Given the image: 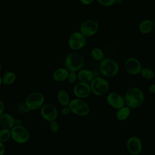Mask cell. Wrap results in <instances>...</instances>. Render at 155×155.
I'll return each mask as SVG.
<instances>
[{"label": "cell", "instance_id": "1", "mask_svg": "<svg viewBox=\"0 0 155 155\" xmlns=\"http://www.w3.org/2000/svg\"><path fill=\"white\" fill-rule=\"evenodd\" d=\"M125 104L130 108H136L142 105L145 100V95L138 87L129 88L124 96Z\"/></svg>", "mask_w": 155, "mask_h": 155}, {"label": "cell", "instance_id": "2", "mask_svg": "<svg viewBox=\"0 0 155 155\" xmlns=\"http://www.w3.org/2000/svg\"><path fill=\"white\" fill-rule=\"evenodd\" d=\"M85 64L84 56L76 52L68 54L64 61L65 67L69 71H78L82 68Z\"/></svg>", "mask_w": 155, "mask_h": 155}, {"label": "cell", "instance_id": "3", "mask_svg": "<svg viewBox=\"0 0 155 155\" xmlns=\"http://www.w3.org/2000/svg\"><path fill=\"white\" fill-rule=\"evenodd\" d=\"M119 65L116 61L111 58H105L101 61L99 71L106 77H113L119 72Z\"/></svg>", "mask_w": 155, "mask_h": 155}, {"label": "cell", "instance_id": "4", "mask_svg": "<svg viewBox=\"0 0 155 155\" xmlns=\"http://www.w3.org/2000/svg\"><path fill=\"white\" fill-rule=\"evenodd\" d=\"M90 85L91 93L98 96H102L107 94L110 90V85L108 81L99 76L94 77Z\"/></svg>", "mask_w": 155, "mask_h": 155}, {"label": "cell", "instance_id": "5", "mask_svg": "<svg viewBox=\"0 0 155 155\" xmlns=\"http://www.w3.org/2000/svg\"><path fill=\"white\" fill-rule=\"evenodd\" d=\"M68 107L70 112L80 116H87L90 112L89 105L82 99L78 97L70 101Z\"/></svg>", "mask_w": 155, "mask_h": 155}, {"label": "cell", "instance_id": "6", "mask_svg": "<svg viewBox=\"0 0 155 155\" xmlns=\"http://www.w3.org/2000/svg\"><path fill=\"white\" fill-rule=\"evenodd\" d=\"M45 97L39 91H34L30 93L25 99V105L29 110H36L44 105Z\"/></svg>", "mask_w": 155, "mask_h": 155}, {"label": "cell", "instance_id": "7", "mask_svg": "<svg viewBox=\"0 0 155 155\" xmlns=\"http://www.w3.org/2000/svg\"><path fill=\"white\" fill-rule=\"evenodd\" d=\"M11 137L18 143H25L30 139V133L27 128L21 125H15L11 129Z\"/></svg>", "mask_w": 155, "mask_h": 155}, {"label": "cell", "instance_id": "8", "mask_svg": "<svg viewBox=\"0 0 155 155\" xmlns=\"http://www.w3.org/2000/svg\"><path fill=\"white\" fill-rule=\"evenodd\" d=\"M87 39L80 31H75L71 34L68 38V46L73 50H79L86 44Z\"/></svg>", "mask_w": 155, "mask_h": 155}, {"label": "cell", "instance_id": "9", "mask_svg": "<svg viewBox=\"0 0 155 155\" xmlns=\"http://www.w3.org/2000/svg\"><path fill=\"white\" fill-rule=\"evenodd\" d=\"M99 29L98 22L94 19H87L84 21L80 26V32L86 37L94 35Z\"/></svg>", "mask_w": 155, "mask_h": 155}, {"label": "cell", "instance_id": "10", "mask_svg": "<svg viewBox=\"0 0 155 155\" xmlns=\"http://www.w3.org/2000/svg\"><path fill=\"white\" fill-rule=\"evenodd\" d=\"M126 147L128 151L131 154L138 155L142 152L143 144L140 138L136 136H131L127 140Z\"/></svg>", "mask_w": 155, "mask_h": 155}, {"label": "cell", "instance_id": "11", "mask_svg": "<svg viewBox=\"0 0 155 155\" xmlns=\"http://www.w3.org/2000/svg\"><path fill=\"white\" fill-rule=\"evenodd\" d=\"M124 67L126 71L131 75H137L139 74L142 68L140 61L133 57L128 58L125 60Z\"/></svg>", "mask_w": 155, "mask_h": 155}, {"label": "cell", "instance_id": "12", "mask_svg": "<svg viewBox=\"0 0 155 155\" xmlns=\"http://www.w3.org/2000/svg\"><path fill=\"white\" fill-rule=\"evenodd\" d=\"M91 93L89 83L79 81L73 87V93L78 98L84 99L88 97Z\"/></svg>", "mask_w": 155, "mask_h": 155}, {"label": "cell", "instance_id": "13", "mask_svg": "<svg viewBox=\"0 0 155 155\" xmlns=\"http://www.w3.org/2000/svg\"><path fill=\"white\" fill-rule=\"evenodd\" d=\"M41 114L44 119L51 122L56 120L58 116V111L54 105L45 104L41 107Z\"/></svg>", "mask_w": 155, "mask_h": 155}, {"label": "cell", "instance_id": "14", "mask_svg": "<svg viewBox=\"0 0 155 155\" xmlns=\"http://www.w3.org/2000/svg\"><path fill=\"white\" fill-rule=\"evenodd\" d=\"M106 100L109 105L116 110L125 105L124 98L116 92L109 93L107 96Z\"/></svg>", "mask_w": 155, "mask_h": 155}, {"label": "cell", "instance_id": "15", "mask_svg": "<svg viewBox=\"0 0 155 155\" xmlns=\"http://www.w3.org/2000/svg\"><path fill=\"white\" fill-rule=\"evenodd\" d=\"M15 118L8 113H2L0 116V125L2 128L11 129L15 125Z\"/></svg>", "mask_w": 155, "mask_h": 155}, {"label": "cell", "instance_id": "16", "mask_svg": "<svg viewBox=\"0 0 155 155\" xmlns=\"http://www.w3.org/2000/svg\"><path fill=\"white\" fill-rule=\"evenodd\" d=\"M77 75L79 81L86 83L91 82L94 77L93 73L88 69H81L78 71Z\"/></svg>", "mask_w": 155, "mask_h": 155}, {"label": "cell", "instance_id": "17", "mask_svg": "<svg viewBox=\"0 0 155 155\" xmlns=\"http://www.w3.org/2000/svg\"><path fill=\"white\" fill-rule=\"evenodd\" d=\"M69 71L65 68H59L56 69L52 74L53 79L57 82H63L67 79Z\"/></svg>", "mask_w": 155, "mask_h": 155}, {"label": "cell", "instance_id": "18", "mask_svg": "<svg viewBox=\"0 0 155 155\" xmlns=\"http://www.w3.org/2000/svg\"><path fill=\"white\" fill-rule=\"evenodd\" d=\"M130 113L131 108L127 105H124L123 107L117 109L116 113V117L117 120L120 121H124L129 117Z\"/></svg>", "mask_w": 155, "mask_h": 155}, {"label": "cell", "instance_id": "19", "mask_svg": "<svg viewBox=\"0 0 155 155\" xmlns=\"http://www.w3.org/2000/svg\"><path fill=\"white\" fill-rule=\"evenodd\" d=\"M152 21L150 19L143 20L139 25V30L142 34H148L151 31L153 28Z\"/></svg>", "mask_w": 155, "mask_h": 155}, {"label": "cell", "instance_id": "20", "mask_svg": "<svg viewBox=\"0 0 155 155\" xmlns=\"http://www.w3.org/2000/svg\"><path fill=\"white\" fill-rule=\"evenodd\" d=\"M57 97H58V100L61 105L64 107L68 106V104L70 103V96L68 93L65 90H60L58 92Z\"/></svg>", "mask_w": 155, "mask_h": 155}, {"label": "cell", "instance_id": "21", "mask_svg": "<svg viewBox=\"0 0 155 155\" xmlns=\"http://www.w3.org/2000/svg\"><path fill=\"white\" fill-rule=\"evenodd\" d=\"M16 76L15 73L12 71L7 72L2 78V84L5 85H10L13 84L16 80Z\"/></svg>", "mask_w": 155, "mask_h": 155}, {"label": "cell", "instance_id": "22", "mask_svg": "<svg viewBox=\"0 0 155 155\" xmlns=\"http://www.w3.org/2000/svg\"><path fill=\"white\" fill-rule=\"evenodd\" d=\"M140 74L144 79H147V80L153 79L155 76L154 71L152 69L148 68V67L142 68Z\"/></svg>", "mask_w": 155, "mask_h": 155}, {"label": "cell", "instance_id": "23", "mask_svg": "<svg viewBox=\"0 0 155 155\" xmlns=\"http://www.w3.org/2000/svg\"><path fill=\"white\" fill-rule=\"evenodd\" d=\"M92 58L97 61H101L104 59V54L103 51L99 47H94L91 51Z\"/></svg>", "mask_w": 155, "mask_h": 155}, {"label": "cell", "instance_id": "24", "mask_svg": "<svg viewBox=\"0 0 155 155\" xmlns=\"http://www.w3.org/2000/svg\"><path fill=\"white\" fill-rule=\"evenodd\" d=\"M11 138L10 129L2 128L0 130V141L4 143L7 142Z\"/></svg>", "mask_w": 155, "mask_h": 155}, {"label": "cell", "instance_id": "25", "mask_svg": "<svg viewBox=\"0 0 155 155\" xmlns=\"http://www.w3.org/2000/svg\"><path fill=\"white\" fill-rule=\"evenodd\" d=\"M49 128L50 131L52 133H56L59 131V125L58 124V123L55 120H53L50 122V125H49Z\"/></svg>", "mask_w": 155, "mask_h": 155}, {"label": "cell", "instance_id": "26", "mask_svg": "<svg viewBox=\"0 0 155 155\" xmlns=\"http://www.w3.org/2000/svg\"><path fill=\"white\" fill-rule=\"evenodd\" d=\"M78 79V75L76 73L75 71H69L68 77H67V80L70 83L74 84L76 82V81Z\"/></svg>", "mask_w": 155, "mask_h": 155}, {"label": "cell", "instance_id": "27", "mask_svg": "<svg viewBox=\"0 0 155 155\" xmlns=\"http://www.w3.org/2000/svg\"><path fill=\"white\" fill-rule=\"evenodd\" d=\"M97 2L104 7H110L115 4V0H97Z\"/></svg>", "mask_w": 155, "mask_h": 155}, {"label": "cell", "instance_id": "28", "mask_svg": "<svg viewBox=\"0 0 155 155\" xmlns=\"http://www.w3.org/2000/svg\"><path fill=\"white\" fill-rule=\"evenodd\" d=\"M70 113V110L68 106H65L62 110H61V113L63 115H67Z\"/></svg>", "mask_w": 155, "mask_h": 155}, {"label": "cell", "instance_id": "29", "mask_svg": "<svg viewBox=\"0 0 155 155\" xmlns=\"http://www.w3.org/2000/svg\"><path fill=\"white\" fill-rule=\"evenodd\" d=\"M94 0H80L81 2L84 5H88L92 4Z\"/></svg>", "mask_w": 155, "mask_h": 155}, {"label": "cell", "instance_id": "30", "mask_svg": "<svg viewBox=\"0 0 155 155\" xmlns=\"http://www.w3.org/2000/svg\"><path fill=\"white\" fill-rule=\"evenodd\" d=\"M5 145H4V143L0 141V155L4 154V153H5Z\"/></svg>", "mask_w": 155, "mask_h": 155}, {"label": "cell", "instance_id": "31", "mask_svg": "<svg viewBox=\"0 0 155 155\" xmlns=\"http://www.w3.org/2000/svg\"><path fill=\"white\" fill-rule=\"evenodd\" d=\"M4 110H5V105L3 103V102L1 100H0V116L2 113H4Z\"/></svg>", "mask_w": 155, "mask_h": 155}, {"label": "cell", "instance_id": "32", "mask_svg": "<svg viewBox=\"0 0 155 155\" xmlns=\"http://www.w3.org/2000/svg\"><path fill=\"white\" fill-rule=\"evenodd\" d=\"M148 90L151 93L155 94V84L150 85L148 87Z\"/></svg>", "mask_w": 155, "mask_h": 155}, {"label": "cell", "instance_id": "33", "mask_svg": "<svg viewBox=\"0 0 155 155\" xmlns=\"http://www.w3.org/2000/svg\"><path fill=\"white\" fill-rule=\"evenodd\" d=\"M123 0H115V4H121Z\"/></svg>", "mask_w": 155, "mask_h": 155}, {"label": "cell", "instance_id": "34", "mask_svg": "<svg viewBox=\"0 0 155 155\" xmlns=\"http://www.w3.org/2000/svg\"><path fill=\"white\" fill-rule=\"evenodd\" d=\"M152 22H153V27H155V19H154L152 21Z\"/></svg>", "mask_w": 155, "mask_h": 155}, {"label": "cell", "instance_id": "35", "mask_svg": "<svg viewBox=\"0 0 155 155\" xmlns=\"http://www.w3.org/2000/svg\"><path fill=\"white\" fill-rule=\"evenodd\" d=\"M2 84V78H1V77L0 76V86L1 85V84Z\"/></svg>", "mask_w": 155, "mask_h": 155}, {"label": "cell", "instance_id": "36", "mask_svg": "<svg viewBox=\"0 0 155 155\" xmlns=\"http://www.w3.org/2000/svg\"><path fill=\"white\" fill-rule=\"evenodd\" d=\"M1 68H2V66H1V62H0V71L1 70Z\"/></svg>", "mask_w": 155, "mask_h": 155}]
</instances>
